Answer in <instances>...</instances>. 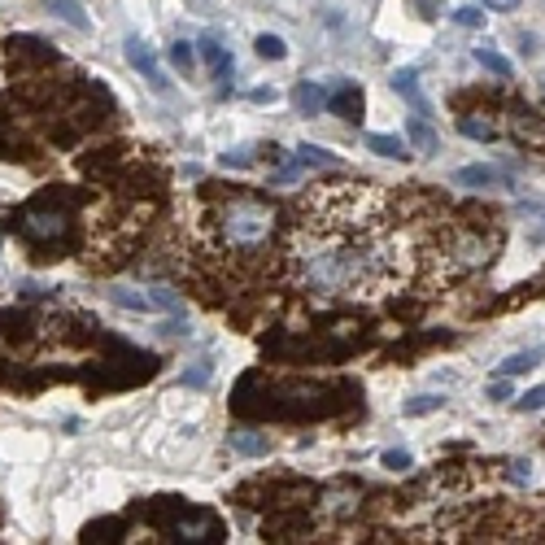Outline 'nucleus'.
<instances>
[{
    "instance_id": "1",
    "label": "nucleus",
    "mask_w": 545,
    "mask_h": 545,
    "mask_svg": "<svg viewBox=\"0 0 545 545\" xmlns=\"http://www.w3.org/2000/svg\"><path fill=\"white\" fill-rule=\"evenodd\" d=\"M219 231H223L227 249H236V253H258V249L271 245V236H275V210L262 205V201L231 197L219 205Z\"/></svg>"
},
{
    "instance_id": "2",
    "label": "nucleus",
    "mask_w": 545,
    "mask_h": 545,
    "mask_svg": "<svg viewBox=\"0 0 545 545\" xmlns=\"http://www.w3.org/2000/svg\"><path fill=\"white\" fill-rule=\"evenodd\" d=\"M454 183H463V188H506V183H515V174L506 166H463V171H454Z\"/></svg>"
},
{
    "instance_id": "3",
    "label": "nucleus",
    "mask_w": 545,
    "mask_h": 545,
    "mask_svg": "<svg viewBox=\"0 0 545 545\" xmlns=\"http://www.w3.org/2000/svg\"><path fill=\"white\" fill-rule=\"evenodd\" d=\"M493 240H484V236H475V231H463L458 240H454V249H449V258H458L463 267H484L489 258H493Z\"/></svg>"
},
{
    "instance_id": "4",
    "label": "nucleus",
    "mask_w": 545,
    "mask_h": 545,
    "mask_svg": "<svg viewBox=\"0 0 545 545\" xmlns=\"http://www.w3.org/2000/svg\"><path fill=\"white\" fill-rule=\"evenodd\" d=\"M127 61H131V66H136L140 75L149 79V83H153V88H157V92L166 88V75H162V66H157V57H153V52H149V44H145L140 35H131V40H127Z\"/></svg>"
},
{
    "instance_id": "5",
    "label": "nucleus",
    "mask_w": 545,
    "mask_h": 545,
    "mask_svg": "<svg viewBox=\"0 0 545 545\" xmlns=\"http://www.w3.org/2000/svg\"><path fill=\"white\" fill-rule=\"evenodd\" d=\"M105 297L114 301V305H123V310H136V315H157V301H153L149 288H127V284H109V293Z\"/></svg>"
},
{
    "instance_id": "6",
    "label": "nucleus",
    "mask_w": 545,
    "mask_h": 545,
    "mask_svg": "<svg viewBox=\"0 0 545 545\" xmlns=\"http://www.w3.org/2000/svg\"><path fill=\"white\" fill-rule=\"evenodd\" d=\"M201 61L210 66V75L219 79V83H231V75H236V61H231V52L219 44V40H201Z\"/></svg>"
},
{
    "instance_id": "7",
    "label": "nucleus",
    "mask_w": 545,
    "mask_h": 545,
    "mask_svg": "<svg viewBox=\"0 0 545 545\" xmlns=\"http://www.w3.org/2000/svg\"><path fill=\"white\" fill-rule=\"evenodd\" d=\"M23 231L31 236V240H52V236L66 231V219H61V214H26Z\"/></svg>"
},
{
    "instance_id": "8",
    "label": "nucleus",
    "mask_w": 545,
    "mask_h": 545,
    "mask_svg": "<svg viewBox=\"0 0 545 545\" xmlns=\"http://www.w3.org/2000/svg\"><path fill=\"white\" fill-rule=\"evenodd\" d=\"M49 14H52V18H61L66 26H75L79 35H88V31H92V18L83 14V5H79V0H49Z\"/></svg>"
},
{
    "instance_id": "9",
    "label": "nucleus",
    "mask_w": 545,
    "mask_h": 545,
    "mask_svg": "<svg viewBox=\"0 0 545 545\" xmlns=\"http://www.w3.org/2000/svg\"><path fill=\"white\" fill-rule=\"evenodd\" d=\"M406 136L415 140V149H419L423 157H432V153H441V136H437L432 127L423 123V118H406Z\"/></svg>"
},
{
    "instance_id": "10",
    "label": "nucleus",
    "mask_w": 545,
    "mask_h": 545,
    "mask_svg": "<svg viewBox=\"0 0 545 545\" xmlns=\"http://www.w3.org/2000/svg\"><path fill=\"white\" fill-rule=\"evenodd\" d=\"M227 446L236 449V454H267L271 441H267V432H253V428H236L231 437H227Z\"/></svg>"
},
{
    "instance_id": "11",
    "label": "nucleus",
    "mask_w": 545,
    "mask_h": 545,
    "mask_svg": "<svg viewBox=\"0 0 545 545\" xmlns=\"http://www.w3.org/2000/svg\"><path fill=\"white\" fill-rule=\"evenodd\" d=\"M293 162L297 166H305V171H327V166H341V157L336 153L319 149V145H301L297 153H293Z\"/></svg>"
},
{
    "instance_id": "12",
    "label": "nucleus",
    "mask_w": 545,
    "mask_h": 545,
    "mask_svg": "<svg viewBox=\"0 0 545 545\" xmlns=\"http://www.w3.org/2000/svg\"><path fill=\"white\" fill-rule=\"evenodd\" d=\"M458 136H467V140H480V145H489V140H497V127L484 123L480 114H463V118H458Z\"/></svg>"
},
{
    "instance_id": "13",
    "label": "nucleus",
    "mask_w": 545,
    "mask_h": 545,
    "mask_svg": "<svg viewBox=\"0 0 545 545\" xmlns=\"http://www.w3.org/2000/svg\"><path fill=\"white\" fill-rule=\"evenodd\" d=\"M545 353L541 349H523V353H511L506 362H497V375H528L537 362H541Z\"/></svg>"
},
{
    "instance_id": "14",
    "label": "nucleus",
    "mask_w": 545,
    "mask_h": 545,
    "mask_svg": "<svg viewBox=\"0 0 545 545\" xmlns=\"http://www.w3.org/2000/svg\"><path fill=\"white\" fill-rule=\"evenodd\" d=\"M389 83H393V92L397 97H406L415 109H423V97H419V75L415 70H393L389 75Z\"/></svg>"
},
{
    "instance_id": "15",
    "label": "nucleus",
    "mask_w": 545,
    "mask_h": 545,
    "mask_svg": "<svg viewBox=\"0 0 545 545\" xmlns=\"http://www.w3.org/2000/svg\"><path fill=\"white\" fill-rule=\"evenodd\" d=\"M441 406H446L441 393H419V397H406V401H401V415H406V419H419V415H432V410H441Z\"/></svg>"
},
{
    "instance_id": "16",
    "label": "nucleus",
    "mask_w": 545,
    "mask_h": 545,
    "mask_svg": "<svg viewBox=\"0 0 545 545\" xmlns=\"http://www.w3.org/2000/svg\"><path fill=\"white\" fill-rule=\"evenodd\" d=\"M367 149L380 153V157H389V162H406V157H410V149H406L397 136H367Z\"/></svg>"
},
{
    "instance_id": "17",
    "label": "nucleus",
    "mask_w": 545,
    "mask_h": 545,
    "mask_svg": "<svg viewBox=\"0 0 545 545\" xmlns=\"http://www.w3.org/2000/svg\"><path fill=\"white\" fill-rule=\"evenodd\" d=\"M475 61H480L484 70H493L497 79H511V75H515V66H511V57H502V52H497V49H489V44H480V49H475Z\"/></svg>"
},
{
    "instance_id": "18",
    "label": "nucleus",
    "mask_w": 545,
    "mask_h": 545,
    "mask_svg": "<svg viewBox=\"0 0 545 545\" xmlns=\"http://www.w3.org/2000/svg\"><path fill=\"white\" fill-rule=\"evenodd\" d=\"M332 109H341L349 123H358V118H362V92H358L353 83H345V92H341V97H332Z\"/></svg>"
},
{
    "instance_id": "19",
    "label": "nucleus",
    "mask_w": 545,
    "mask_h": 545,
    "mask_svg": "<svg viewBox=\"0 0 545 545\" xmlns=\"http://www.w3.org/2000/svg\"><path fill=\"white\" fill-rule=\"evenodd\" d=\"M293 100H297L301 114H319V109H323L319 83H297V88H293Z\"/></svg>"
},
{
    "instance_id": "20",
    "label": "nucleus",
    "mask_w": 545,
    "mask_h": 545,
    "mask_svg": "<svg viewBox=\"0 0 545 545\" xmlns=\"http://www.w3.org/2000/svg\"><path fill=\"white\" fill-rule=\"evenodd\" d=\"M253 49H258L262 61H284V57H288V44H284L279 35H258V40H253Z\"/></svg>"
},
{
    "instance_id": "21",
    "label": "nucleus",
    "mask_w": 545,
    "mask_h": 545,
    "mask_svg": "<svg viewBox=\"0 0 545 545\" xmlns=\"http://www.w3.org/2000/svg\"><path fill=\"white\" fill-rule=\"evenodd\" d=\"M171 61H174V70H179V75H193V70H197V61H193V44H183V40L171 44Z\"/></svg>"
},
{
    "instance_id": "22",
    "label": "nucleus",
    "mask_w": 545,
    "mask_h": 545,
    "mask_svg": "<svg viewBox=\"0 0 545 545\" xmlns=\"http://www.w3.org/2000/svg\"><path fill=\"white\" fill-rule=\"evenodd\" d=\"M484 397H489V401H511V397H515V375H497L493 384L484 389Z\"/></svg>"
},
{
    "instance_id": "23",
    "label": "nucleus",
    "mask_w": 545,
    "mask_h": 545,
    "mask_svg": "<svg viewBox=\"0 0 545 545\" xmlns=\"http://www.w3.org/2000/svg\"><path fill=\"white\" fill-rule=\"evenodd\" d=\"M380 463H384L389 471H410V467H415L410 449H384V454H380Z\"/></svg>"
},
{
    "instance_id": "24",
    "label": "nucleus",
    "mask_w": 545,
    "mask_h": 545,
    "mask_svg": "<svg viewBox=\"0 0 545 545\" xmlns=\"http://www.w3.org/2000/svg\"><path fill=\"white\" fill-rule=\"evenodd\" d=\"M454 23L467 26V31H480V26H484V14H480L475 5H463V9H454Z\"/></svg>"
},
{
    "instance_id": "25",
    "label": "nucleus",
    "mask_w": 545,
    "mask_h": 545,
    "mask_svg": "<svg viewBox=\"0 0 545 545\" xmlns=\"http://www.w3.org/2000/svg\"><path fill=\"white\" fill-rule=\"evenodd\" d=\"M532 463H528V458H515V463H506V480H511V484H532Z\"/></svg>"
},
{
    "instance_id": "26",
    "label": "nucleus",
    "mask_w": 545,
    "mask_h": 545,
    "mask_svg": "<svg viewBox=\"0 0 545 545\" xmlns=\"http://www.w3.org/2000/svg\"><path fill=\"white\" fill-rule=\"evenodd\" d=\"M515 410H523V415H532V410H545V384H541V389H532V393H523L520 401H515Z\"/></svg>"
},
{
    "instance_id": "27",
    "label": "nucleus",
    "mask_w": 545,
    "mask_h": 545,
    "mask_svg": "<svg viewBox=\"0 0 545 545\" xmlns=\"http://www.w3.org/2000/svg\"><path fill=\"white\" fill-rule=\"evenodd\" d=\"M219 162H223V166H249V162H253V149H236V153H223V157H219Z\"/></svg>"
},
{
    "instance_id": "28",
    "label": "nucleus",
    "mask_w": 545,
    "mask_h": 545,
    "mask_svg": "<svg viewBox=\"0 0 545 545\" xmlns=\"http://www.w3.org/2000/svg\"><path fill=\"white\" fill-rule=\"evenodd\" d=\"M249 100L253 105H271V100H279V92L275 88H258V92H249Z\"/></svg>"
},
{
    "instance_id": "29",
    "label": "nucleus",
    "mask_w": 545,
    "mask_h": 545,
    "mask_svg": "<svg viewBox=\"0 0 545 545\" xmlns=\"http://www.w3.org/2000/svg\"><path fill=\"white\" fill-rule=\"evenodd\" d=\"M480 5H489L497 14H511V9H520V0H480Z\"/></svg>"
},
{
    "instance_id": "30",
    "label": "nucleus",
    "mask_w": 545,
    "mask_h": 545,
    "mask_svg": "<svg viewBox=\"0 0 545 545\" xmlns=\"http://www.w3.org/2000/svg\"><path fill=\"white\" fill-rule=\"evenodd\" d=\"M520 214H537V219H545V201H523Z\"/></svg>"
},
{
    "instance_id": "31",
    "label": "nucleus",
    "mask_w": 545,
    "mask_h": 545,
    "mask_svg": "<svg viewBox=\"0 0 545 545\" xmlns=\"http://www.w3.org/2000/svg\"><path fill=\"white\" fill-rule=\"evenodd\" d=\"M520 44H523V52H528V57H537V35H520Z\"/></svg>"
},
{
    "instance_id": "32",
    "label": "nucleus",
    "mask_w": 545,
    "mask_h": 545,
    "mask_svg": "<svg viewBox=\"0 0 545 545\" xmlns=\"http://www.w3.org/2000/svg\"><path fill=\"white\" fill-rule=\"evenodd\" d=\"M532 245H541V249H545V231H532Z\"/></svg>"
},
{
    "instance_id": "33",
    "label": "nucleus",
    "mask_w": 545,
    "mask_h": 545,
    "mask_svg": "<svg viewBox=\"0 0 545 545\" xmlns=\"http://www.w3.org/2000/svg\"><path fill=\"white\" fill-rule=\"evenodd\" d=\"M432 5H437V0H419V9H423V14H428V9H432Z\"/></svg>"
},
{
    "instance_id": "34",
    "label": "nucleus",
    "mask_w": 545,
    "mask_h": 545,
    "mask_svg": "<svg viewBox=\"0 0 545 545\" xmlns=\"http://www.w3.org/2000/svg\"><path fill=\"white\" fill-rule=\"evenodd\" d=\"M541 97H545V75H541Z\"/></svg>"
}]
</instances>
